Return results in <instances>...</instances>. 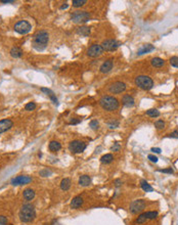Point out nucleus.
<instances>
[{"instance_id": "1", "label": "nucleus", "mask_w": 178, "mask_h": 225, "mask_svg": "<svg viewBox=\"0 0 178 225\" xmlns=\"http://www.w3.org/2000/svg\"><path fill=\"white\" fill-rule=\"evenodd\" d=\"M19 217L21 221L24 222V223H30V222L34 221V219L36 218L35 208L30 204L23 205L19 212Z\"/></svg>"}, {"instance_id": "2", "label": "nucleus", "mask_w": 178, "mask_h": 225, "mask_svg": "<svg viewBox=\"0 0 178 225\" xmlns=\"http://www.w3.org/2000/svg\"><path fill=\"white\" fill-rule=\"evenodd\" d=\"M48 40H49L48 33L46 31H39L33 39V47L38 51L44 50L48 43Z\"/></svg>"}, {"instance_id": "3", "label": "nucleus", "mask_w": 178, "mask_h": 225, "mask_svg": "<svg viewBox=\"0 0 178 225\" xmlns=\"http://www.w3.org/2000/svg\"><path fill=\"white\" fill-rule=\"evenodd\" d=\"M99 104L104 111L108 112H114V111L118 110L120 106V102L116 97L111 96V95H104L99 99Z\"/></svg>"}, {"instance_id": "4", "label": "nucleus", "mask_w": 178, "mask_h": 225, "mask_svg": "<svg viewBox=\"0 0 178 225\" xmlns=\"http://www.w3.org/2000/svg\"><path fill=\"white\" fill-rule=\"evenodd\" d=\"M135 85L142 90H151L153 87V81L148 76L140 75L135 78Z\"/></svg>"}, {"instance_id": "5", "label": "nucleus", "mask_w": 178, "mask_h": 225, "mask_svg": "<svg viewBox=\"0 0 178 225\" xmlns=\"http://www.w3.org/2000/svg\"><path fill=\"white\" fill-rule=\"evenodd\" d=\"M159 216V212L158 211H148V212H143L138 217L135 219L134 223L135 224H143L148 220H155L156 218Z\"/></svg>"}, {"instance_id": "6", "label": "nucleus", "mask_w": 178, "mask_h": 225, "mask_svg": "<svg viewBox=\"0 0 178 225\" xmlns=\"http://www.w3.org/2000/svg\"><path fill=\"white\" fill-rule=\"evenodd\" d=\"M146 207V202L145 200H135L129 206V211L133 215H136L141 212H143V210Z\"/></svg>"}, {"instance_id": "7", "label": "nucleus", "mask_w": 178, "mask_h": 225, "mask_svg": "<svg viewBox=\"0 0 178 225\" xmlns=\"http://www.w3.org/2000/svg\"><path fill=\"white\" fill-rule=\"evenodd\" d=\"M89 19H90V14H89V12H87L77 10V12H74L71 14V20H72V22L75 24L86 23V22L89 21Z\"/></svg>"}, {"instance_id": "8", "label": "nucleus", "mask_w": 178, "mask_h": 225, "mask_svg": "<svg viewBox=\"0 0 178 225\" xmlns=\"http://www.w3.org/2000/svg\"><path fill=\"white\" fill-rule=\"evenodd\" d=\"M87 148V144L81 140H73L69 143V150L73 153H81Z\"/></svg>"}, {"instance_id": "9", "label": "nucleus", "mask_w": 178, "mask_h": 225, "mask_svg": "<svg viewBox=\"0 0 178 225\" xmlns=\"http://www.w3.org/2000/svg\"><path fill=\"white\" fill-rule=\"evenodd\" d=\"M32 29V26L29 23L28 21H20L19 23H17L14 25V31L19 34L25 35L27 33H29Z\"/></svg>"}, {"instance_id": "10", "label": "nucleus", "mask_w": 178, "mask_h": 225, "mask_svg": "<svg viewBox=\"0 0 178 225\" xmlns=\"http://www.w3.org/2000/svg\"><path fill=\"white\" fill-rule=\"evenodd\" d=\"M126 88H127V86L124 82L117 81L109 86V92L112 93V94H120V93L124 92Z\"/></svg>"}, {"instance_id": "11", "label": "nucleus", "mask_w": 178, "mask_h": 225, "mask_svg": "<svg viewBox=\"0 0 178 225\" xmlns=\"http://www.w3.org/2000/svg\"><path fill=\"white\" fill-rule=\"evenodd\" d=\"M120 45H121V43L116 39H106L101 43V47L103 51H114Z\"/></svg>"}, {"instance_id": "12", "label": "nucleus", "mask_w": 178, "mask_h": 225, "mask_svg": "<svg viewBox=\"0 0 178 225\" xmlns=\"http://www.w3.org/2000/svg\"><path fill=\"white\" fill-rule=\"evenodd\" d=\"M30 182H32V178H31L30 176L20 175L12 178V181H10V184H12V185H25V184H28L30 183Z\"/></svg>"}, {"instance_id": "13", "label": "nucleus", "mask_w": 178, "mask_h": 225, "mask_svg": "<svg viewBox=\"0 0 178 225\" xmlns=\"http://www.w3.org/2000/svg\"><path fill=\"white\" fill-rule=\"evenodd\" d=\"M103 49L99 44H92L87 50V55L89 57H97L102 54Z\"/></svg>"}, {"instance_id": "14", "label": "nucleus", "mask_w": 178, "mask_h": 225, "mask_svg": "<svg viewBox=\"0 0 178 225\" xmlns=\"http://www.w3.org/2000/svg\"><path fill=\"white\" fill-rule=\"evenodd\" d=\"M13 126V122L10 119H3L0 121V134L6 132Z\"/></svg>"}, {"instance_id": "15", "label": "nucleus", "mask_w": 178, "mask_h": 225, "mask_svg": "<svg viewBox=\"0 0 178 225\" xmlns=\"http://www.w3.org/2000/svg\"><path fill=\"white\" fill-rule=\"evenodd\" d=\"M135 103V100L133 98L132 95L130 94H124L123 97H122V104L126 108H131L133 106Z\"/></svg>"}, {"instance_id": "16", "label": "nucleus", "mask_w": 178, "mask_h": 225, "mask_svg": "<svg viewBox=\"0 0 178 225\" xmlns=\"http://www.w3.org/2000/svg\"><path fill=\"white\" fill-rule=\"evenodd\" d=\"M113 66H114V63H113L112 59H108V61H106L101 66L99 71H101V73H102V74H106V73H109L111 70H112Z\"/></svg>"}, {"instance_id": "17", "label": "nucleus", "mask_w": 178, "mask_h": 225, "mask_svg": "<svg viewBox=\"0 0 178 225\" xmlns=\"http://www.w3.org/2000/svg\"><path fill=\"white\" fill-rule=\"evenodd\" d=\"M83 198L81 197V195H77V197H75L74 199H73L72 200H71V208L72 209H79L81 208V206L83 205Z\"/></svg>"}, {"instance_id": "18", "label": "nucleus", "mask_w": 178, "mask_h": 225, "mask_svg": "<svg viewBox=\"0 0 178 225\" xmlns=\"http://www.w3.org/2000/svg\"><path fill=\"white\" fill-rule=\"evenodd\" d=\"M78 182L81 186L86 187V186H89L91 184V178L88 175H81L79 177V181Z\"/></svg>"}, {"instance_id": "19", "label": "nucleus", "mask_w": 178, "mask_h": 225, "mask_svg": "<svg viewBox=\"0 0 178 225\" xmlns=\"http://www.w3.org/2000/svg\"><path fill=\"white\" fill-rule=\"evenodd\" d=\"M48 148H49L51 153H56V151L61 150L62 144L59 143V141H56V140H52V141H50L49 144H48Z\"/></svg>"}, {"instance_id": "20", "label": "nucleus", "mask_w": 178, "mask_h": 225, "mask_svg": "<svg viewBox=\"0 0 178 225\" xmlns=\"http://www.w3.org/2000/svg\"><path fill=\"white\" fill-rule=\"evenodd\" d=\"M153 50H155V46L152 45V44H145V45H143L141 48H139L138 51H137V54L142 55L144 54V53H148Z\"/></svg>"}, {"instance_id": "21", "label": "nucleus", "mask_w": 178, "mask_h": 225, "mask_svg": "<svg viewBox=\"0 0 178 225\" xmlns=\"http://www.w3.org/2000/svg\"><path fill=\"white\" fill-rule=\"evenodd\" d=\"M23 197L26 200H32L35 198V191L32 188H26L23 192Z\"/></svg>"}, {"instance_id": "22", "label": "nucleus", "mask_w": 178, "mask_h": 225, "mask_svg": "<svg viewBox=\"0 0 178 225\" xmlns=\"http://www.w3.org/2000/svg\"><path fill=\"white\" fill-rule=\"evenodd\" d=\"M151 64L155 68H162L163 66H165V61L163 59H160V57H153L151 59Z\"/></svg>"}, {"instance_id": "23", "label": "nucleus", "mask_w": 178, "mask_h": 225, "mask_svg": "<svg viewBox=\"0 0 178 225\" xmlns=\"http://www.w3.org/2000/svg\"><path fill=\"white\" fill-rule=\"evenodd\" d=\"M71 185H72V181H71L70 178H64L63 180L61 181V188L62 190H69L71 187Z\"/></svg>"}, {"instance_id": "24", "label": "nucleus", "mask_w": 178, "mask_h": 225, "mask_svg": "<svg viewBox=\"0 0 178 225\" xmlns=\"http://www.w3.org/2000/svg\"><path fill=\"white\" fill-rule=\"evenodd\" d=\"M41 91H42V92H45L46 94H47L48 96L50 97V99L52 100V102H53V103H54V104H57V103H59V100H57L56 96H55L54 93H53L52 91L50 90V89H48V88H44V87H43V88H41Z\"/></svg>"}, {"instance_id": "25", "label": "nucleus", "mask_w": 178, "mask_h": 225, "mask_svg": "<svg viewBox=\"0 0 178 225\" xmlns=\"http://www.w3.org/2000/svg\"><path fill=\"white\" fill-rule=\"evenodd\" d=\"M77 33L79 35H81V36H84V37H87L89 36V34H90V28L89 27H79V28L77 29Z\"/></svg>"}, {"instance_id": "26", "label": "nucleus", "mask_w": 178, "mask_h": 225, "mask_svg": "<svg viewBox=\"0 0 178 225\" xmlns=\"http://www.w3.org/2000/svg\"><path fill=\"white\" fill-rule=\"evenodd\" d=\"M140 187L143 189L144 191H146V192H151V191H153V186L151 185V184H148V182L146 181V180H144V179L140 180Z\"/></svg>"}, {"instance_id": "27", "label": "nucleus", "mask_w": 178, "mask_h": 225, "mask_svg": "<svg viewBox=\"0 0 178 225\" xmlns=\"http://www.w3.org/2000/svg\"><path fill=\"white\" fill-rule=\"evenodd\" d=\"M114 156L112 153H106V155H103L102 157L101 158V162L102 164H111L113 161H114Z\"/></svg>"}, {"instance_id": "28", "label": "nucleus", "mask_w": 178, "mask_h": 225, "mask_svg": "<svg viewBox=\"0 0 178 225\" xmlns=\"http://www.w3.org/2000/svg\"><path fill=\"white\" fill-rule=\"evenodd\" d=\"M23 54V51L20 47H12V50H10V55L12 57H15V59H19V57L22 56Z\"/></svg>"}, {"instance_id": "29", "label": "nucleus", "mask_w": 178, "mask_h": 225, "mask_svg": "<svg viewBox=\"0 0 178 225\" xmlns=\"http://www.w3.org/2000/svg\"><path fill=\"white\" fill-rule=\"evenodd\" d=\"M146 115L148 117H152V118H157L160 116V112L157 110V109H150V110L146 111Z\"/></svg>"}, {"instance_id": "30", "label": "nucleus", "mask_w": 178, "mask_h": 225, "mask_svg": "<svg viewBox=\"0 0 178 225\" xmlns=\"http://www.w3.org/2000/svg\"><path fill=\"white\" fill-rule=\"evenodd\" d=\"M165 125L166 124L163 120H157V121L155 122V127L158 130H163V129L165 128Z\"/></svg>"}, {"instance_id": "31", "label": "nucleus", "mask_w": 178, "mask_h": 225, "mask_svg": "<svg viewBox=\"0 0 178 225\" xmlns=\"http://www.w3.org/2000/svg\"><path fill=\"white\" fill-rule=\"evenodd\" d=\"M86 0H73V6L74 7H81V6H83L84 4L86 3Z\"/></svg>"}, {"instance_id": "32", "label": "nucleus", "mask_w": 178, "mask_h": 225, "mask_svg": "<svg viewBox=\"0 0 178 225\" xmlns=\"http://www.w3.org/2000/svg\"><path fill=\"white\" fill-rule=\"evenodd\" d=\"M119 125H120V122L118 121V120H113V121H111L108 123V126L110 129H116L119 127Z\"/></svg>"}, {"instance_id": "33", "label": "nucleus", "mask_w": 178, "mask_h": 225, "mask_svg": "<svg viewBox=\"0 0 178 225\" xmlns=\"http://www.w3.org/2000/svg\"><path fill=\"white\" fill-rule=\"evenodd\" d=\"M89 127H90L92 130H97L99 127V123L97 120H92V121H90V123H89Z\"/></svg>"}, {"instance_id": "34", "label": "nucleus", "mask_w": 178, "mask_h": 225, "mask_svg": "<svg viewBox=\"0 0 178 225\" xmlns=\"http://www.w3.org/2000/svg\"><path fill=\"white\" fill-rule=\"evenodd\" d=\"M36 109V103L35 102H28V103L25 106V110L26 111H33Z\"/></svg>"}, {"instance_id": "35", "label": "nucleus", "mask_w": 178, "mask_h": 225, "mask_svg": "<svg viewBox=\"0 0 178 225\" xmlns=\"http://www.w3.org/2000/svg\"><path fill=\"white\" fill-rule=\"evenodd\" d=\"M39 175L42 176V177H47V176L51 175V171L48 170V169H42L39 172Z\"/></svg>"}, {"instance_id": "36", "label": "nucleus", "mask_w": 178, "mask_h": 225, "mask_svg": "<svg viewBox=\"0 0 178 225\" xmlns=\"http://www.w3.org/2000/svg\"><path fill=\"white\" fill-rule=\"evenodd\" d=\"M170 64L172 67H174V68H178V56H172L170 59Z\"/></svg>"}, {"instance_id": "37", "label": "nucleus", "mask_w": 178, "mask_h": 225, "mask_svg": "<svg viewBox=\"0 0 178 225\" xmlns=\"http://www.w3.org/2000/svg\"><path fill=\"white\" fill-rule=\"evenodd\" d=\"M120 150H121V145H120L119 142H115V143L112 145V148H111V150L115 151V153H118V151H120Z\"/></svg>"}, {"instance_id": "38", "label": "nucleus", "mask_w": 178, "mask_h": 225, "mask_svg": "<svg viewBox=\"0 0 178 225\" xmlns=\"http://www.w3.org/2000/svg\"><path fill=\"white\" fill-rule=\"evenodd\" d=\"M159 172L162 173H167V174H173L174 173V170L172 168H167V169H160Z\"/></svg>"}, {"instance_id": "39", "label": "nucleus", "mask_w": 178, "mask_h": 225, "mask_svg": "<svg viewBox=\"0 0 178 225\" xmlns=\"http://www.w3.org/2000/svg\"><path fill=\"white\" fill-rule=\"evenodd\" d=\"M8 223V220L5 216L0 215V225H6Z\"/></svg>"}, {"instance_id": "40", "label": "nucleus", "mask_w": 178, "mask_h": 225, "mask_svg": "<svg viewBox=\"0 0 178 225\" xmlns=\"http://www.w3.org/2000/svg\"><path fill=\"white\" fill-rule=\"evenodd\" d=\"M148 159L150 160L151 162H153V163H158V157H156L155 155H148Z\"/></svg>"}, {"instance_id": "41", "label": "nucleus", "mask_w": 178, "mask_h": 225, "mask_svg": "<svg viewBox=\"0 0 178 225\" xmlns=\"http://www.w3.org/2000/svg\"><path fill=\"white\" fill-rule=\"evenodd\" d=\"M168 136L171 137V138H178V131L174 130L173 132H171L170 134H168Z\"/></svg>"}, {"instance_id": "42", "label": "nucleus", "mask_w": 178, "mask_h": 225, "mask_svg": "<svg viewBox=\"0 0 178 225\" xmlns=\"http://www.w3.org/2000/svg\"><path fill=\"white\" fill-rule=\"evenodd\" d=\"M114 184H115L116 187H120V186L123 184V182H122L121 179H116L115 181H114Z\"/></svg>"}, {"instance_id": "43", "label": "nucleus", "mask_w": 178, "mask_h": 225, "mask_svg": "<svg viewBox=\"0 0 178 225\" xmlns=\"http://www.w3.org/2000/svg\"><path fill=\"white\" fill-rule=\"evenodd\" d=\"M81 122V120H77V119H72L70 122V125H77Z\"/></svg>"}, {"instance_id": "44", "label": "nucleus", "mask_w": 178, "mask_h": 225, "mask_svg": "<svg viewBox=\"0 0 178 225\" xmlns=\"http://www.w3.org/2000/svg\"><path fill=\"white\" fill-rule=\"evenodd\" d=\"M152 151H153V153H161V148H153L152 150H151Z\"/></svg>"}, {"instance_id": "45", "label": "nucleus", "mask_w": 178, "mask_h": 225, "mask_svg": "<svg viewBox=\"0 0 178 225\" xmlns=\"http://www.w3.org/2000/svg\"><path fill=\"white\" fill-rule=\"evenodd\" d=\"M2 3H13V0H1Z\"/></svg>"}, {"instance_id": "46", "label": "nucleus", "mask_w": 178, "mask_h": 225, "mask_svg": "<svg viewBox=\"0 0 178 225\" xmlns=\"http://www.w3.org/2000/svg\"><path fill=\"white\" fill-rule=\"evenodd\" d=\"M68 3H64V5H62V7H61V9H66V8H68Z\"/></svg>"}]
</instances>
